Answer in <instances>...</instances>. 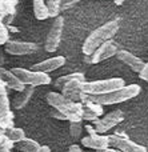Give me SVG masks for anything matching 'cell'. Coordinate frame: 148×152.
<instances>
[{
	"label": "cell",
	"instance_id": "6da1fadb",
	"mask_svg": "<svg viewBox=\"0 0 148 152\" xmlns=\"http://www.w3.org/2000/svg\"><path fill=\"white\" fill-rule=\"evenodd\" d=\"M140 91H141V88L139 84H128V86L124 84V86L120 87V88L106 92V94H100V95L82 94L80 100L87 99V100H90V102L98 103V104H101L104 107V105H114V104H117V103H123L130 99H133V97H136L140 94Z\"/></svg>",
	"mask_w": 148,
	"mask_h": 152
},
{
	"label": "cell",
	"instance_id": "7a4b0ae2",
	"mask_svg": "<svg viewBox=\"0 0 148 152\" xmlns=\"http://www.w3.org/2000/svg\"><path fill=\"white\" fill-rule=\"evenodd\" d=\"M47 103L51 107L59 110L66 115L67 120L75 121V120H83V103L82 102H74V100L66 97L61 92H48L47 94Z\"/></svg>",
	"mask_w": 148,
	"mask_h": 152
},
{
	"label": "cell",
	"instance_id": "3957f363",
	"mask_svg": "<svg viewBox=\"0 0 148 152\" xmlns=\"http://www.w3.org/2000/svg\"><path fill=\"white\" fill-rule=\"evenodd\" d=\"M117 31H119V21L117 20H109L107 23H104L103 26L98 27L84 40L82 47L83 53L84 55H92V52L99 45L106 43L107 40L112 39L117 34Z\"/></svg>",
	"mask_w": 148,
	"mask_h": 152
},
{
	"label": "cell",
	"instance_id": "277c9868",
	"mask_svg": "<svg viewBox=\"0 0 148 152\" xmlns=\"http://www.w3.org/2000/svg\"><path fill=\"white\" fill-rule=\"evenodd\" d=\"M124 84L125 81L122 77H111V79H103V80H95V81H83L82 92L85 95H100L109 91H114L116 88H120Z\"/></svg>",
	"mask_w": 148,
	"mask_h": 152
},
{
	"label": "cell",
	"instance_id": "5b68a950",
	"mask_svg": "<svg viewBox=\"0 0 148 152\" xmlns=\"http://www.w3.org/2000/svg\"><path fill=\"white\" fill-rule=\"evenodd\" d=\"M11 71L13 72L20 81L24 86H31V87H39V86H47L50 84L51 77L48 74L45 72H40V71H34V69H27V68H20V67H16L12 68Z\"/></svg>",
	"mask_w": 148,
	"mask_h": 152
},
{
	"label": "cell",
	"instance_id": "8992f818",
	"mask_svg": "<svg viewBox=\"0 0 148 152\" xmlns=\"http://www.w3.org/2000/svg\"><path fill=\"white\" fill-rule=\"evenodd\" d=\"M124 119V113L122 110H114L111 112L101 115L100 118H98L96 120L92 121L95 129L99 134H106L109 129H112L114 127H116L119 123H122Z\"/></svg>",
	"mask_w": 148,
	"mask_h": 152
},
{
	"label": "cell",
	"instance_id": "52a82bcc",
	"mask_svg": "<svg viewBox=\"0 0 148 152\" xmlns=\"http://www.w3.org/2000/svg\"><path fill=\"white\" fill-rule=\"evenodd\" d=\"M64 28V19L61 16H56L53 23L51 24V28L47 34L44 43V48L47 52H55L59 48L61 42V35H63Z\"/></svg>",
	"mask_w": 148,
	"mask_h": 152
},
{
	"label": "cell",
	"instance_id": "ba28073f",
	"mask_svg": "<svg viewBox=\"0 0 148 152\" xmlns=\"http://www.w3.org/2000/svg\"><path fill=\"white\" fill-rule=\"evenodd\" d=\"M109 137V145H112L114 148L123 152H147V148L144 145H140L138 143L130 140L127 136H124L123 134L115 132L112 135H108Z\"/></svg>",
	"mask_w": 148,
	"mask_h": 152
},
{
	"label": "cell",
	"instance_id": "9c48e42d",
	"mask_svg": "<svg viewBox=\"0 0 148 152\" xmlns=\"http://www.w3.org/2000/svg\"><path fill=\"white\" fill-rule=\"evenodd\" d=\"M37 44L31 42H17V40H8L4 44V50L9 55L15 56H24L31 55L37 51Z\"/></svg>",
	"mask_w": 148,
	"mask_h": 152
},
{
	"label": "cell",
	"instance_id": "30bf717a",
	"mask_svg": "<svg viewBox=\"0 0 148 152\" xmlns=\"http://www.w3.org/2000/svg\"><path fill=\"white\" fill-rule=\"evenodd\" d=\"M117 51V45L112 42V39L107 40L106 43H103L101 45H99L95 51L92 52L91 56V64H98V63H101V61L107 60V59L112 58V56H116Z\"/></svg>",
	"mask_w": 148,
	"mask_h": 152
},
{
	"label": "cell",
	"instance_id": "8fae6325",
	"mask_svg": "<svg viewBox=\"0 0 148 152\" xmlns=\"http://www.w3.org/2000/svg\"><path fill=\"white\" fill-rule=\"evenodd\" d=\"M82 144L91 150L107 151V148L109 147V137L103 134L87 135L85 137H82Z\"/></svg>",
	"mask_w": 148,
	"mask_h": 152
},
{
	"label": "cell",
	"instance_id": "7c38bea8",
	"mask_svg": "<svg viewBox=\"0 0 148 152\" xmlns=\"http://www.w3.org/2000/svg\"><path fill=\"white\" fill-rule=\"evenodd\" d=\"M0 126L4 129L13 127V115L7 94H0Z\"/></svg>",
	"mask_w": 148,
	"mask_h": 152
},
{
	"label": "cell",
	"instance_id": "4fadbf2b",
	"mask_svg": "<svg viewBox=\"0 0 148 152\" xmlns=\"http://www.w3.org/2000/svg\"><path fill=\"white\" fill-rule=\"evenodd\" d=\"M64 64H66V58H64V56H53V58H48V59H45V60L40 61V63L34 64V66L31 67V69L50 74V72L61 68Z\"/></svg>",
	"mask_w": 148,
	"mask_h": 152
},
{
	"label": "cell",
	"instance_id": "5bb4252c",
	"mask_svg": "<svg viewBox=\"0 0 148 152\" xmlns=\"http://www.w3.org/2000/svg\"><path fill=\"white\" fill-rule=\"evenodd\" d=\"M116 58L119 59L123 64H125L128 68H131L133 72H136V74H139V72L143 69L144 63H146V61L141 60L140 58H138V56H135L133 53L128 52V51H125V50L117 51Z\"/></svg>",
	"mask_w": 148,
	"mask_h": 152
},
{
	"label": "cell",
	"instance_id": "9a60e30c",
	"mask_svg": "<svg viewBox=\"0 0 148 152\" xmlns=\"http://www.w3.org/2000/svg\"><path fill=\"white\" fill-rule=\"evenodd\" d=\"M82 83L80 80H71L63 84V87L60 88L61 94L66 97L74 100V102H80V96H82Z\"/></svg>",
	"mask_w": 148,
	"mask_h": 152
},
{
	"label": "cell",
	"instance_id": "2e32d148",
	"mask_svg": "<svg viewBox=\"0 0 148 152\" xmlns=\"http://www.w3.org/2000/svg\"><path fill=\"white\" fill-rule=\"evenodd\" d=\"M34 88L35 87L26 86L21 91H17V94L12 99V107L15 110H21V108L26 107L34 96Z\"/></svg>",
	"mask_w": 148,
	"mask_h": 152
},
{
	"label": "cell",
	"instance_id": "e0dca14e",
	"mask_svg": "<svg viewBox=\"0 0 148 152\" xmlns=\"http://www.w3.org/2000/svg\"><path fill=\"white\" fill-rule=\"evenodd\" d=\"M0 76H1V79H3V81H4L5 87H7V88L13 89V91H16V92L21 91V89L26 87L20 81V79L13 74L11 69H5V68H3V67H0Z\"/></svg>",
	"mask_w": 148,
	"mask_h": 152
},
{
	"label": "cell",
	"instance_id": "ac0fdd59",
	"mask_svg": "<svg viewBox=\"0 0 148 152\" xmlns=\"http://www.w3.org/2000/svg\"><path fill=\"white\" fill-rule=\"evenodd\" d=\"M32 7H34V15L37 20H45L50 18L45 0H32Z\"/></svg>",
	"mask_w": 148,
	"mask_h": 152
},
{
	"label": "cell",
	"instance_id": "d6986e66",
	"mask_svg": "<svg viewBox=\"0 0 148 152\" xmlns=\"http://www.w3.org/2000/svg\"><path fill=\"white\" fill-rule=\"evenodd\" d=\"M71 80L85 81V75L83 74V72H72V74L60 76V77L56 79V81H55V87H56L58 89H60L61 87H63V84H64V83H67V81H71Z\"/></svg>",
	"mask_w": 148,
	"mask_h": 152
},
{
	"label": "cell",
	"instance_id": "ffe728a7",
	"mask_svg": "<svg viewBox=\"0 0 148 152\" xmlns=\"http://www.w3.org/2000/svg\"><path fill=\"white\" fill-rule=\"evenodd\" d=\"M16 144H17L16 148H17L19 151H23V152H39V148H40L39 143L32 140V139H27V137H24L23 140L17 142Z\"/></svg>",
	"mask_w": 148,
	"mask_h": 152
},
{
	"label": "cell",
	"instance_id": "44dd1931",
	"mask_svg": "<svg viewBox=\"0 0 148 152\" xmlns=\"http://www.w3.org/2000/svg\"><path fill=\"white\" fill-rule=\"evenodd\" d=\"M50 18H56L61 12V0H45Z\"/></svg>",
	"mask_w": 148,
	"mask_h": 152
},
{
	"label": "cell",
	"instance_id": "7402d4cb",
	"mask_svg": "<svg viewBox=\"0 0 148 152\" xmlns=\"http://www.w3.org/2000/svg\"><path fill=\"white\" fill-rule=\"evenodd\" d=\"M5 136L9 137L13 143H17L26 137V134L21 128H16V127H11V128L5 129Z\"/></svg>",
	"mask_w": 148,
	"mask_h": 152
},
{
	"label": "cell",
	"instance_id": "603a6c76",
	"mask_svg": "<svg viewBox=\"0 0 148 152\" xmlns=\"http://www.w3.org/2000/svg\"><path fill=\"white\" fill-rule=\"evenodd\" d=\"M82 132H83L82 120L71 121V124H69V135H71L72 139H75V140L80 139L82 137Z\"/></svg>",
	"mask_w": 148,
	"mask_h": 152
},
{
	"label": "cell",
	"instance_id": "cb8c5ba5",
	"mask_svg": "<svg viewBox=\"0 0 148 152\" xmlns=\"http://www.w3.org/2000/svg\"><path fill=\"white\" fill-rule=\"evenodd\" d=\"M84 105V104H83ZM98 118H100V116L98 115V113L95 112V111H92L91 108H88V107H83V120H85V121H91L92 123L93 120H96Z\"/></svg>",
	"mask_w": 148,
	"mask_h": 152
},
{
	"label": "cell",
	"instance_id": "d4e9b609",
	"mask_svg": "<svg viewBox=\"0 0 148 152\" xmlns=\"http://www.w3.org/2000/svg\"><path fill=\"white\" fill-rule=\"evenodd\" d=\"M9 40V31L7 28V24L0 21V45H4Z\"/></svg>",
	"mask_w": 148,
	"mask_h": 152
},
{
	"label": "cell",
	"instance_id": "484cf974",
	"mask_svg": "<svg viewBox=\"0 0 148 152\" xmlns=\"http://www.w3.org/2000/svg\"><path fill=\"white\" fill-rule=\"evenodd\" d=\"M13 144L15 143L12 142V140L9 139V137H7L4 135L3 136V139L0 140V152H7V151H11L13 148Z\"/></svg>",
	"mask_w": 148,
	"mask_h": 152
},
{
	"label": "cell",
	"instance_id": "4316f807",
	"mask_svg": "<svg viewBox=\"0 0 148 152\" xmlns=\"http://www.w3.org/2000/svg\"><path fill=\"white\" fill-rule=\"evenodd\" d=\"M80 0H61V11H67L69 8L75 7Z\"/></svg>",
	"mask_w": 148,
	"mask_h": 152
},
{
	"label": "cell",
	"instance_id": "83f0119b",
	"mask_svg": "<svg viewBox=\"0 0 148 152\" xmlns=\"http://www.w3.org/2000/svg\"><path fill=\"white\" fill-rule=\"evenodd\" d=\"M51 118H55V119H59V120H67L66 115H64L63 112H60L59 110H56V108H53V111L50 113Z\"/></svg>",
	"mask_w": 148,
	"mask_h": 152
},
{
	"label": "cell",
	"instance_id": "f1b7e54d",
	"mask_svg": "<svg viewBox=\"0 0 148 152\" xmlns=\"http://www.w3.org/2000/svg\"><path fill=\"white\" fill-rule=\"evenodd\" d=\"M139 77L144 81H148V61L144 63V67L140 72H139Z\"/></svg>",
	"mask_w": 148,
	"mask_h": 152
},
{
	"label": "cell",
	"instance_id": "f546056e",
	"mask_svg": "<svg viewBox=\"0 0 148 152\" xmlns=\"http://www.w3.org/2000/svg\"><path fill=\"white\" fill-rule=\"evenodd\" d=\"M85 131H87L88 135H96V134H99V132L95 129L93 124H85Z\"/></svg>",
	"mask_w": 148,
	"mask_h": 152
},
{
	"label": "cell",
	"instance_id": "4dcf8cb0",
	"mask_svg": "<svg viewBox=\"0 0 148 152\" xmlns=\"http://www.w3.org/2000/svg\"><path fill=\"white\" fill-rule=\"evenodd\" d=\"M68 151L69 152H82V147H79L77 144H72V145H69V148H68Z\"/></svg>",
	"mask_w": 148,
	"mask_h": 152
},
{
	"label": "cell",
	"instance_id": "1f68e13d",
	"mask_svg": "<svg viewBox=\"0 0 148 152\" xmlns=\"http://www.w3.org/2000/svg\"><path fill=\"white\" fill-rule=\"evenodd\" d=\"M0 94H7V87H5L4 81H3L1 76H0Z\"/></svg>",
	"mask_w": 148,
	"mask_h": 152
},
{
	"label": "cell",
	"instance_id": "d6a6232c",
	"mask_svg": "<svg viewBox=\"0 0 148 152\" xmlns=\"http://www.w3.org/2000/svg\"><path fill=\"white\" fill-rule=\"evenodd\" d=\"M50 151H51V148L47 147V145H40V148H39V152H50Z\"/></svg>",
	"mask_w": 148,
	"mask_h": 152
},
{
	"label": "cell",
	"instance_id": "836d02e7",
	"mask_svg": "<svg viewBox=\"0 0 148 152\" xmlns=\"http://www.w3.org/2000/svg\"><path fill=\"white\" fill-rule=\"evenodd\" d=\"M0 8H1V0H0Z\"/></svg>",
	"mask_w": 148,
	"mask_h": 152
}]
</instances>
